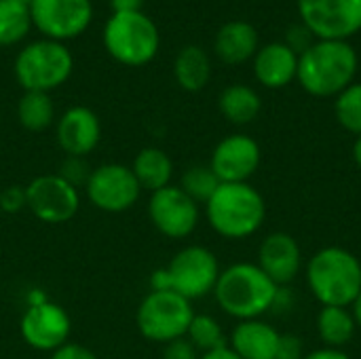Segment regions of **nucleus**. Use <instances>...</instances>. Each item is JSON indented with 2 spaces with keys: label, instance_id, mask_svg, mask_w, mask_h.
I'll use <instances>...</instances> for the list:
<instances>
[{
  "label": "nucleus",
  "instance_id": "1",
  "mask_svg": "<svg viewBox=\"0 0 361 359\" xmlns=\"http://www.w3.org/2000/svg\"><path fill=\"white\" fill-rule=\"evenodd\" d=\"M360 57L349 40H315L300 57L296 80L313 97H336L355 83Z\"/></svg>",
  "mask_w": 361,
  "mask_h": 359
},
{
  "label": "nucleus",
  "instance_id": "2",
  "mask_svg": "<svg viewBox=\"0 0 361 359\" xmlns=\"http://www.w3.org/2000/svg\"><path fill=\"white\" fill-rule=\"evenodd\" d=\"M277 290L279 286L256 262H235L220 271L214 298L226 315L247 322L273 309Z\"/></svg>",
  "mask_w": 361,
  "mask_h": 359
},
{
  "label": "nucleus",
  "instance_id": "3",
  "mask_svg": "<svg viewBox=\"0 0 361 359\" xmlns=\"http://www.w3.org/2000/svg\"><path fill=\"white\" fill-rule=\"evenodd\" d=\"M305 277L322 307H351L361 292V260L347 248L328 245L309 258Z\"/></svg>",
  "mask_w": 361,
  "mask_h": 359
},
{
  "label": "nucleus",
  "instance_id": "4",
  "mask_svg": "<svg viewBox=\"0 0 361 359\" xmlns=\"http://www.w3.org/2000/svg\"><path fill=\"white\" fill-rule=\"evenodd\" d=\"M205 218L216 235L241 241L256 235L267 218V201L250 182L220 184L205 203Z\"/></svg>",
  "mask_w": 361,
  "mask_h": 359
},
{
  "label": "nucleus",
  "instance_id": "5",
  "mask_svg": "<svg viewBox=\"0 0 361 359\" xmlns=\"http://www.w3.org/2000/svg\"><path fill=\"white\" fill-rule=\"evenodd\" d=\"M102 40L108 55L127 68L148 66L161 49L159 28L144 11L112 13L104 25Z\"/></svg>",
  "mask_w": 361,
  "mask_h": 359
},
{
  "label": "nucleus",
  "instance_id": "6",
  "mask_svg": "<svg viewBox=\"0 0 361 359\" xmlns=\"http://www.w3.org/2000/svg\"><path fill=\"white\" fill-rule=\"evenodd\" d=\"M74 70V55L68 44L40 38L21 47L15 57V78L23 91L51 93L70 80Z\"/></svg>",
  "mask_w": 361,
  "mask_h": 359
},
{
  "label": "nucleus",
  "instance_id": "7",
  "mask_svg": "<svg viewBox=\"0 0 361 359\" xmlns=\"http://www.w3.org/2000/svg\"><path fill=\"white\" fill-rule=\"evenodd\" d=\"M195 317L192 303L184 296L167 290V292H154L150 290L137 311H135V326L140 334L159 345H167L176 339L186 336L188 326Z\"/></svg>",
  "mask_w": 361,
  "mask_h": 359
},
{
  "label": "nucleus",
  "instance_id": "8",
  "mask_svg": "<svg viewBox=\"0 0 361 359\" xmlns=\"http://www.w3.org/2000/svg\"><path fill=\"white\" fill-rule=\"evenodd\" d=\"M165 269L169 275L171 292L184 296L190 303L214 294L222 271L216 254L205 245L182 248Z\"/></svg>",
  "mask_w": 361,
  "mask_h": 359
},
{
  "label": "nucleus",
  "instance_id": "9",
  "mask_svg": "<svg viewBox=\"0 0 361 359\" xmlns=\"http://www.w3.org/2000/svg\"><path fill=\"white\" fill-rule=\"evenodd\" d=\"M32 25L49 40L68 42L85 34L93 21L91 0H30Z\"/></svg>",
  "mask_w": 361,
  "mask_h": 359
},
{
  "label": "nucleus",
  "instance_id": "10",
  "mask_svg": "<svg viewBox=\"0 0 361 359\" xmlns=\"http://www.w3.org/2000/svg\"><path fill=\"white\" fill-rule=\"evenodd\" d=\"M296 6L317 40H349L361 30V0H296Z\"/></svg>",
  "mask_w": 361,
  "mask_h": 359
},
{
  "label": "nucleus",
  "instance_id": "11",
  "mask_svg": "<svg viewBox=\"0 0 361 359\" xmlns=\"http://www.w3.org/2000/svg\"><path fill=\"white\" fill-rule=\"evenodd\" d=\"M85 193L89 203L106 214H123L131 209L142 195V188L131 167L121 163H104L93 167Z\"/></svg>",
  "mask_w": 361,
  "mask_h": 359
},
{
  "label": "nucleus",
  "instance_id": "12",
  "mask_svg": "<svg viewBox=\"0 0 361 359\" xmlns=\"http://www.w3.org/2000/svg\"><path fill=\"white\" fill-rule=\"evenodd\" d=\"M25 201V209H30L40 222L63 224L78 214L80 193L57 174H42L27 182Z\"/></svg>",
  "mask_w": 361,
  "mask_h": 359
},
{
  "label": "nucleus",
  "instance_id": "13",
  "mask_svg": "<svg viewBox=\"0 0 361 359\" xmlns=\"http://www.w3.org/2000/svg\"><path fill=\"white\" fill-rule=\"evenodd\" d=\"M148 218L163 237L186 239L199 226L201 207L180 186L169 184L150 195Z\"/></svg>",
  "mask_w": 361,
  "mask_h": 359
},
{
  "label": "nucleus",
  "instance_id": "14",
  "mask_svg": "<svg viewBox=\"0 0 361 359\" xmlns=\"http://www.w3.org/2000/svg\"><path fill=\"white\" fill-rule=\"evenodd\" d=\"M19 332L27 347L42 353H53L70 343L72 320L63 307L47 298L38 305L25 307L19 322Z\"/></svg>",
  "mask_w": 361,
  "mask_h": 359
},
{
  "label": "nucleus",
  "instance_id": "15",
  "mask_svg": "<svg viewBox=\"0 0 361 359\" xmlns=\"http://www.w3.org/2000/svg\"><path fill=\"white\" fill-rule=\"evenodd\" d=\"M262 163L260 144L245 133H231L212 152L209 167L222 184L250 182Z\"/></svg>",
  "mask_w": 361,
  "mask_h": 359
},
{
  "label": "nucleus",
  "instance_id": "16",
  "mask_svg": "<svg viewBox=\"0 0 361 359\" xmlns=\"http://www.w3.org/2000/svg\"><path fill=\"white\" fill-rule=\"evenodd\" d=\"M55 135L66 157H87L102 140L99 116L87 106H72L59 116Z\"/></svg>",
  "mask_w": 361,
  "mask_h": 359
},
{
  "label": "nucleus",
  "instance_id": "17",
  "mask_svg": "<svg viewBox=\"0 0 361 359\" xmlns=\"http://www.w3.org/2000/svg\"><path fill=\"white\" fill-rule=\"evenodd\" d=\"M279 288L292 284L302 267V250L290 233H271L258 248L256 262Z\"/></svg>",
  "mask_w": 361,
  "mask_h": 359
},
{
  "label": "nucleus",
  "instance_id": "18",
  "mask_svg": "<svg viewBox=\"0 0 361 359\" xmlns=\"http://www.w3.org/2000/svg\"><path fill=\"white\" fill-rule=\"evenodd\" d=\"M298 55L286 42H269L254 55V76L267 89H283L296 80Z\"/></svg>",
  "mask_w": 361,
  "mask_h": 359
},
{
  "label": "nucleus",
  "instance_id": "19",
  "mask_svg": "<svg viewBox=\"0 0 361 359\" xmlns=\"http://www.w3.org/2000/svg\"><path fill=\"white\" fill-rule=\"evenodd\" d=\"M281 334L262 320L239 322L233 332L228 347L241 359H275Z\"/></svg>",
  "mask_w": 361,
  "mask_h": 359
},
{
  "label": "nucleus",
  "instance_id": "20",
  "mask_svg": "<svg viewBox=\"0 0 361 359\" xmlns=\"http://www.w3.org/2000/svg\"><path fill=\"white\" fill-rule=\"evenodd\" d=\"M258 32L250 21H226L214 40V51L220 57V61L228 66H239L250 59H254L258 51Z\"/></svg>",
  "mask_w": 361,
  "mask_h": 359
},
{
  "label": "nucleus",
  "instance_id": "21",
  "mask_svg": "<svg viewBox=\"0 0 361 359\" xmlns=\"http://www.w3.org/2000/svg\"><path fill=\"white\" fill-rule=\"evenodd\" d=\"M131 171L140 184L142 190H148L150 195L169 186L171 178H173V161L169 159V154L163 148H142L133 163H131Z\"/></svg>",
  "mask_w": 361,
  "mask_h": 359
},
{
  "label": "nucleus",
  "instance_id": "22",
  "mask_svg": "<svg viewBox=\"0 0 361 359\" xmlns=\"http://www.w3.org/2000/svg\"><path fill=\"white\" fill-rule=\"evenodd\" d=\"M173 76L178 80V85L188 91V93H197L201 91L209 78H212V61L209 55L197 47V44H188L184 47L173 61Z\"/></svg>",
  "mask_w": 361,
  "mask_h": 359
},
{
  "label": "nucleus",
  "instance_id": "23",
  "mask_svg": "<svg viewBox=\"0 0 361 359\" xmlns=\"http://www.w3.org/2000/svg\"><path fill=\"white\" fill-rule=\"evenodd\" d=\"M222 116L233 125H250L262 110V99L256 89L247 85H231L218 97Z\"/></svg>",
  "mask_w": 361,
  "mask_h": 359
},
{
  "label": "nucleus",
  "instance_id": "24",
  "mask_svg": "<svg viewBox=\"0 0 361 359\" xmlns=\"http://www.w3.org/2000/svg\"><path fill=\"white\" fill-rule=\"evenodd\" d=\"M357 324L347 307H322L317 315V334L324 347L343 349L353 341Z\"/></svg>",
  "mask_w": 361,
  "mask_h": 359
},
{
  "label": "nucleus",
  "instance_id": "25",
  "mask_svg": "<svg viewBox=\"0 0 361 359\" xmlns=\"http://www.w3.org/2000/svg\"><path fill=\"white\" fill-rule=\"evenodd\" d=\"M17 118L21 127L32 133L49 129L55 121V104L51 95L40 91H23L17 102Z\"/></svg>",
  "mask_w": 361,
  "mask_h": 359
},
{
  "label": "nucleus",
  "instance_id": "26",
  "mask_svg": "<svg viewBox=\"0 0 361 359\" xmlns=\"http://www.w3.org/2000/svg\"><path fill=\"white\" fill-rule=\"evenodd\" d=\"M32 28V15L25 2L0 0V47L23 42Z\"/></svg>",
  "mask_w": 361,
  "mask_h": 359
},
{
  "label": "nucleus",
  "instance_id": "27",
  "mask_svg": "<svg viewBox=\"0 0 361 359\" xmlns=\"http://www.w3.org/2000/svg\"><path fill=\"white\" fill-rule=\"evenodd\" d=\"M186 339L195 345V349L201 355L228 345V339H226L220 322L216 317L207 315V313H199V315L195 313V317H192V322L188 326Z\"/></svg>",
  "mask_w": 361,
  "mask_h": 359
},
{
  "label": "nucleus",
  "instance_id": "28",
  "mask_svg": "<svg viewBox=\"0 0 361 359\" xmlns=\"http://www.w3.org/2000/svg\"><path fill=\"white\" fill-rule=\"evenodd\" d=\"M220 184H222V182L218 180V176L212 171L209 165H192V167H188V169L182 174L178 186H180L192 201H197L199 205H205V203L212 199V195L218 190Z\"/></svg>",
  "mask_w": 361,
  "mask_h": 359
},
{
  "label": "nucleus",
  "instance_id": "29",
  "mask_svg": "<svg viewBox=\"0 0 361 359\" xmlns=\"http://www.w3.org/2000/svg\"><path fill=\"white\" fill-rule=\"evenodd\" d=\"M334 114L343 129L353 135H361V83H351L343 93L336 95Z\"/></svg>",
  "mask_w": 361,
  "mask_h": 359
},
{
  "label": "nucleus",
  "instance_id": "30",
  "mask_svg": "<svg viewBox=\"0 0 361 359\" xmlns=\"http://www.w3.org/2000/svg\"><path fill=\"white\" fill-rule=\"evenodd\" d=\"M91 171H93V167L87 163L85 157H66L57 169V176H61L74 188H82L87 184Z\"/></svg>",
  "mask_w": 361,
  "mask_h": 359
},
{
  "label": "nucleus",
  "instance_id": "31",
  "mask_svg": "<svg viewBox=\"0 0 361 359\" xmlns=\"http://www.w3.org/2000/svg\"><path fill=\"white\" fill-rule=\"evenodd\" d=\"M317 38L311 34V30L307 28V25H302V23H298V25H290V30H288V34H286V44L300 57L313 42H315Z\"/></svg>",
  "mask_w": 361,
  "mask_h": 359
},
{
  "label": "nucleus",
  "instance_id": "32",
  "mask_svg": "<svg viewBox=\"0 0 361 359\" xmlns=\"http://www.w3.org/2000/svg\"><path fill=\"white\" fill-rule=\"evenodd\" d=\"M27 207L25 201V186H6L0 193V209L4 214H17Z\"/></svg>",
  "mask_w": 361,
  "mask_h": 359
},
{
  "label": "nucleus",
  "instance_id": "33",
  "mask_svg": "<svg viewBox=\"0 0 361 359\" xmlns=\"http://www.w3.org/2000/svg\"><path fill=\"white\" fill-rule=\"evenodd\" d=\"M163 359H201V353L186 336H182L163 345Z\"/></svg>",
  "mask_w": 361,
  "mask_h": 359
},
{
  "label": "nucleus",
  "instance_id": "34",
  "mask_svg": "<svg viewBox=\"0 0 361 359\" xmlns=\"http://www.w3.org/2000/svg\"><path fill=\"white\" fill-rule=\"evenodd\" d=\"M305 355L307 353H305L302 341L296 334H281L275 359H302Z\"/></svg>",
  "mask_w": 361,
  "mask_h": 359
},
{
  "label": "nucleus",
  "instance_id": "35",
  "mask_svg": "<svg viewBox=\"0 0 361 359\" xmlns=\"http://www.w3.org/2000/svg\"><path fill=\"white\" fill-rule=\"evenodd\" d=\"M49 359H99L91 349L76 345V343H66L63 347H59L57 351L51 353Z\"/></svg>",
  "mask_w": 361,
  "mask_h": 359
},
{
  "label": "nucleus",
  "instance_id": "36",
  "mask_svg": "<svg viewBox=\"0 0 361 359\" xmlns=\"http://www.w3.org/2000/svg\"><path fill=\"white\" fill-rule=\"evenodd\" d=\"M144 0H110L112 13H135L142 11Z\"/></svg>",
  "mask_w": 361,
  "mask_h": 359
},
{
  "label": "nucleus",
  "instance_id": "37",
  "mask_svg": "<svg viewBox=\"0 0 361 359\" xmlns=\"http://www.w3.org/2000/svg\"><path fill=\"white\" fill-rule=\"evenodd\" d=\"M302 359H351L343 349H330V347H324V349H317V351H311L307 353Z\"/></svg>",
  "mask_w": 361,
  "mask_h": 359
},
{
  "label": "nucleus",
  "instance_id": "38",
  "mask_svg": "<svg viewBox=\"0 0 361 359\" xmlns=\"http://www.w3.org/2000/svg\"><path fill=\"white\" fill-rule=\"evenodd\" d=\"M201 359H241L228 345L226 347H220V349H214V351H207L203 353Z\"/></svg>",
  "mask_w": 361,
  "mask_h": 359
},
{
  "label": "nucleus",
  "instance_id": "39",
  "mask_svg": "<svg viewBox=\"0 0 361 359\" xmlns=\"http://www.w3.org/2000/svg\"><path fill=\"white\" fill-rule=\"evenodd\" d=\"M353 309H351V313H353V317H355V324H357V328L361 330V292L357 294V298L353 300V305H351Z\"/></svg>",
  "mask_w": 361,
  "mask_h": 359
},
{
  "label": "nucleus",
  "instance_id": "40",
  "mask_svg": "<svg viewBox=\"0 0 361 359\" xmlns=\"http://www.w3.org/2000/svg\"><path fill=\"white\" fill-rule=\"evenodd\" d=\"M353 161H355V165L361 169V135H357V140L353 144Z\"/></svg>",
  "mask_w": 361,
  "mask_h": 359
},
{
  "label": "nucleus",
  "instance_id": "41",
  "mask_svg": "<svg viewBox=\"0 0 361 359\" xmlns=\"http://www.w3.org/2000/svg\"><path fill=\"white\" fill-rule=\"evenodd\" d=\"M19 2H25V4H30V0H19Z\"/></svg>",
  "mask_w": 361,
  "mask_h": 359
}]
</instances>
